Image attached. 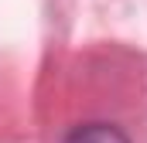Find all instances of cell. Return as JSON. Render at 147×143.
<instances>
[{"mask_svg": "<svg viewBox=\"0 0 147 143\" xmlns=\"http://www.w3.org/2000/svg\"><path fill=\"white\" fill-rule=\"evenodd\" d=\"M55 143H140V136L110 119H72L55 126Z\"/></svg>", "mask_w": 147, "mask_h": 143, "instance_id": "cell-1", "label": "cell"}]
</instances>
